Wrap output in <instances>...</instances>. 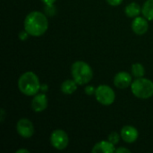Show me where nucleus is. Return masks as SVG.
Instances as JSON below:
<instances>
[{
  "label": "nucleus",
  "mask_w": 153,
  "mask_h": 153,
  "mask_svg": "<svg viewBox=\"0 0 153 153\" xmlns=\"http://www.w3.org/2000/svg\"><path fill=\"white\" fill-rule=\"evenodd\" d=\"M24 30L32 37H40L48 29V20L46 14L39 11L28 13L23 22Z\"/></svg>",
  "instance_id": "f257e3e1"
},
{
  "label": "nucleus",
  "mask_w": 153,
  "mask_h": 153,
  "mask_svg": "<svg viewBox=\"0 0 153 153\" xmlns=\"http://www.w3.org/2000/svg\"><path fill=\"white\" fill-rule=\"evenodd\" d=\"M19 91L26 96L36 95L40 89V82L37 74L33 72H25L18 80Z\"/></svg>",
  "instance_id": "f03ea898"
},
{
  "label": "nucleus",
  "mask_w": 153,
  "mask_h": 153,
  "mask_svg": "<svg viewBox=\"0 0 153 153\" xmlns=\"http://www.w3.org/2000/svg\"><path fill=\"white\" fill-rule=\"evenodd\" d=\"M71 74L78 85H85L93 78V71L89 64L84 61H76L72 65Z\"/></svg>",
  "instance_id": "7ed1b4c3"
},
{
  "label": "nucleus",
  "mask_w": 153,
  "mask_h": 153,
  "mask_svg": "<svg viewBox=\"0 0 153 153\" xmlns=\"http://www.w3.org/2000/svg\"><path fill=\"white\" fill-rule=\"evenodd\" d=\"M130 87L132 93L138 99L147 100L153 96V82L150 79L136 78Z\"/></svg>",
  "instance_id": "20e7f679"
},
{
  "label": "nucleus",
  "mask_w": 153,
  "mask_h": 153,
  "mask_svg": "<svg viewBox=\"0 0 153 153\" xmlns=\"http://www.w3.org/2000/svg\"><path fill=\"white\" fill-rule=\"evenodd\" d=\"M94 95L97 101L103 106H110L116 100V93L114 90L105 84L98 86Z\"/></svg>",
  "instance_id": "39448f33"
},
{
  "label": "nucleus",
  "mask_w": 153,
  "mask_h": 153,
  "mask_svg": "<svg viewBox=\"0 0 153 153\" xmlns=\"http://www.w3.org/2000/svg\"><path fill=\"white\" fill-rule=\"evenodd\" d=\"M50 143L56 150H65L69 143V137L67 134L62 129H56L50 134Z\"/></svg>",
  "instance_id": "423d86ee"
},
{
  "label": "nucleus",
  "mask_w": 153,
  "mask_h": 153,
  "mask_svg": "<svg viewBox=\"0 0 153 153\" xmlns=\"http://www.w3.org/2000/svg\"><path fill=\"white\" fill-rule=\"evenodd\" d=\"M16 131L22 138H30L35 133V128L30 120L28 118H21L16 124Z\"/></svg>",
  "instance_id": "0eeeda50"
},
{
  "label": "nucleus",
  "mask_w": 153,
  "mask_h": 153,
  "mask_svg": "<svg viewBox=\"0 0 153 153\" xmlns=\"http://www.w3.org/2000/svg\"><path fill=\"white\" fill-rule=\"evenodd\" d=\"M133 81H132V76L129 74V73L122 71L117 73L115 77H114V85L120 90H125L131 86Z\"/></svg>",
  "instance_id": "6e6552de"
},
{
  "label": "nucleus",
  "mask_w": 153,
  "mask_h": 153,
  "mask_svg": "<svg viewBox=\"0 0 153 153\" xmlns=\"http://www.w3.org/2000/svg\"><path fill=\"white\" fill-rule=\"evenodd\" d=\"M120 135L124 142L127 143H133L138 139L139 133H138V130L134 126L126 125L122 127Z\"/></svg>",
  "instance_id": "1a4fd4ad"
},
{
  "label": "nucleus",
  "mask_w": 153,
  "mask_h": 153,
  "mask_svg": "<svg viewBox=\"0 0 153 153\" xmlns=\"http://www.w3.org/2000/svg\"><path fill=\"white\" fill-rule=\"evenodd\" d=\"M149 23L145 17H135L132 22V30L137 35H143L148 31Z\"/></svg>",
  "instance_id": "9d476101"
},
{
  "label": "nucleus",
  "mask_w": 153,
  "mask_h": 153,
  "mask_svg": "<svg viewBox=\"0 0 153 153\" xmlns=\"http://www.w3.org/2000/svg\"><path fill=\"white\" fill-rule=\"evenodd\" d=\"M48 100L45 94H36L31 100V108L34 112L39 113L48 108Z\"/></svg>",
  "instance_id": "9b49d317"
},
{
  "label": "nucleus",
  "mask_w": 153,
  "mask_h": 153,
  "mask_svg": "<svg viewBox=\"0 0 153 153\" xmlns=\"http://www.w3.org/2000/svg\"><path fill=\"white\" fill-rule=\"evenodd\" d=\"M115 152H116L115 144L110 143L108 140L97 143L91 150V152L93 153H113Z\"/></svg>",
  "instance_id": "f8f14e48"
},
{
  "label": "nucleus",
  "mask_w": 153,
  "mask_h": 153,
  "mask_svg": "<svg viewBox=\"0 0 153 153\" xmlns=\"http://www.w3.org/2000/svg\"><path fill=\"white\" fill-rule=\"evenodd\" d=\"M77 86L78 84L74 79H68L63 82V83L61 84V91L64 94L70 95L77 90Z\"/></svg>",
  "instance_id": "ddd939ff"
},
{
  "label": "nucleus",
  "mask_w": 153,
  "mask_h": 153,
  "mask_svg": "<svg viewBox=\"0 0 153 153\" xmlns=\"http://www.w3.org/2000/svg\"><path fill=\"white\" fill-rule=\"evenodd\" d=\"M142 12V8L141 6L135 3V2H132L130 4H128L126 8H125V13L127 17H130V18H135L137 17L140 13Z\"/></svg>",
  "instance_id": "4468645a"
},
{
  "label": "nucleus",
  "mask_w": 153,
  "mask_h": 153,
  "mask_svg": "<svg viewBox=\"0 0 153 153\" xmlns=\"http://www.w3.org/2000/svg\"><path fill=\"white\" fill-rule=\"evenodd\" d=\"M143 17L148 21H153V0H147L142 8Z\"/></svg>",
  "instance_id": "2eb2a0df"
},
{
  "label": "nucleus",
  "mask_w": 153,
  "mask_h": 153,
  "mask_svg": "<svg viewBox=\"0 0 153 153\" xmlns=\"http://www.w3.org/2000/svg\"><path fill=\"white\" fill-rule=\"evenodd\" d=\"M145 74L144 66L140 63H135L132 65V74L135 78H141L143 77Z\"/></svg>",
  "instance_id": "dca6fc26"
},
{
  "label": "nucleus",
  "mask_w": 153,
  "mask_h": 153,
  "mask_svg": "<svg viewBox=\"0 0 153 153\" xmlns=\"http://www.w3.org/2000/svg\"><path fill=\"white\" fill-rule=\"evenodd\" d=\"M120 137H121V135H119L117 132H112V133H110V134H108V140L110 143H112L113 144L116 145V144H117V143H119Z\"/></svg>",
  "instance_id": "f3484780"
},
{
  "label": "nucleus",
  "mask_w": 153,
  "mask_h": 153,
  "mask_svg": "<svg viewBox=\"0 0 153 153\" xmlns=\"http://www.w3.org/2000/svg\"><path fill=\"white\" fill-rule=\"evenodd\" d=\"M45 13L48 16H53L56 13V8L54 4H45Z\"/></svg>",
  "instance_id": "a211bd4d"
},
{
  "label": "nucleus",
  "mask_w": 153,
  "mask_h": 153,
  "mask_svg": "<svg viewBox=\"0 0 153 153\" xmlns=\"http://www.w3.org/2000/svg\"><path fill=\"white\" fill-rule=\"evenodd\" d=\"M95 91H96V88H94L93 86L91 85H88L85 87L84 89V92L88 95V96H91L93 94H95Z\"/></svg>",
  "instance_id": "6ab92c4d"
},
{
  "label": "nucleus",
  "mask_w": 153,
  "mask_h": 153,
  "mask_svg": "<svg viewBox=\"0 0 153 153\" xmlns=\"http://www.w3.org/2000/svg\"><path fill=\"white\" fill-rule=\"evenodd\" d=\"M19 39H21V40H26L27 39H28V36H29V33L24 30H22V31H20L19 32Z\"/></svg>",
  "instance_id": "aec40b11"
},
{
  "label": "nucleus",
  "mask_w": 153,
  "mask_h": 153,
  "mask_svg": "<svg viewBox=\"0 0 153 153\" xmlns=\"http://www.w3.org/2000/svg\"><path fill=\"white\" fill-rule=\"evenodd\" d=\"M107 3L109 4V5H112V6H117L119 4H122V2L124 0H106Z\"/></svg>",
  "instance_id": "412c9836"
},
{
  "label": "nucleus",
  "mask_w": 153,
  "mask_h": 153,
  "mask_svg": "<svg viewBox=\"0 0 153 153\" xmlns=\"http://www.w3.org/2000/svg\"><path fill=\"white\" fill-rule=\"evenodd\" d=\"M117 153H130L131 151L129 149H126V148H124V147H119L117 149H116V152Z\"/></svg>",
  "instance_id": "4be33fe9"
},
{
  "label": "nucleus",
  "mask_w": 153,
  "mask_h": 153,
  "mask_svg": "<svg viewBox=\"0 0 153 153\" xmlns=\"http://www.w3.org/2000/svg\"><path fill=\"white\" fill-rule=\"evenodd\" d=\"M5 118V110L4 108H1L0 110V122L3 123Z\"/></svg>",
  "instance_id": "5701e85b"
},
{
  "label": "nucleus",
  "mask_w": 153,
  "mask_h": 153,
  "mask_svg": "<svg viewBox=\"0 0 153 153\" xmlns=\"http://www.w3.org/2000/svg\"><path fill=\"white\" fill-rule=\"evenodd\" d=\"M56 0H41L42 3H44V4H54V3Z\"/></svg>",
  "instance_id": "b1692460"
},
{
  "label": "nucleus",
  "mask_w": 153,
  "mask_h": 153,
  "mask_svg": "<svg viewBox=\"0 0 153 153\" xmlns=\"http://www.w3.org/2000/svg\"><path fill=\"white\" fill-rule=\"evenodd\" d=\"M30 151L29 150H25V149H20L18 151H16V153H29Z\"/></svg>",
  "instance_id": "393cba45"
}]
</instances>
